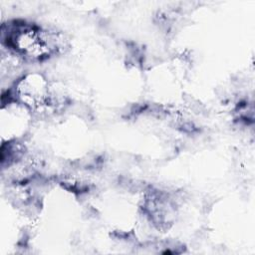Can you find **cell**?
Masks as SVG:
<instances>
[{
    "label": "cell",
    "instance_id": "1",
    "mask_svg": "<svg viewBox=\"0 0 255 255\" xmlns=\"http://www.w3.org/2000/svg\"><path fill=\"white\" fill-rule=\"evenodd\" d=\"M7 45L30 60L48 58L58 49V40L46 30L26 23L15 24L7 33Z\"/></svg>",
    "mask_w": 255,
    "mask_h": 255
}]
</instances>
